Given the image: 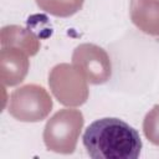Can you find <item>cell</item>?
<instances>
[{"instance_id":"1","label":"cell","mask_w":159,"mask_h":159,"mask_svg":"<svg viewBox=\"0 0 159 159\" xmlns=\"http://www.w3.org/2000/svg\"><path fill=\"white\" fill-rule=\"evenodd\" d=\"M82 143L93 159H137L143 147L138 130L114 117L92 122L84 129Z\"/></svg>"}]
</instances>
